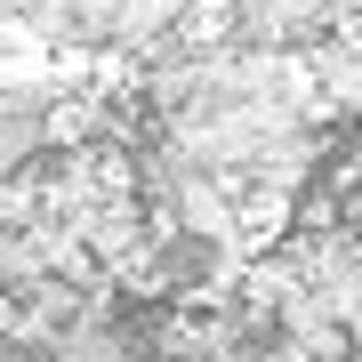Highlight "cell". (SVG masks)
Returning <instances> with one entry per match:
<instances>
[{"mask_svg": "<svg viewBox=\"0 0 362 362\" xmlns=\"http://www.w3.org/2000/svg\"><path fill=\"white\" fill-rule=\"evenodd\" d=\"M49 153H57L49 121H40V113H16V105H0V185H25V169L49 161Z\"/></svg>", "mask_w": 362, "mask_h": 362, "instance_id": "1", "label": "cell"}]
</instances>
